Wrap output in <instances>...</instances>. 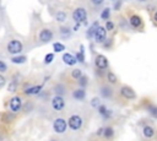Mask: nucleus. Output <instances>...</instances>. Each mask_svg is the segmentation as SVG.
<instances>
[{"instance_id":"21","label":"nucleus","mask_w":157,"mask_h":141,"mask_svg":"<svg viewBox=\"0 0 157 141\" xmlns=\"http://www.w3.org/2000/svg\"><path fill=\"white\" fill-rule=\"evenodd\" d=\"M75 58H76V60H77L78 63H83V61H85V53H83V45H81V49H80V51H77V53L75 54Z\"/></svg>"},{"instance_id":"16","label":"nucleus","mask_w":157,"mask_h":141,"mask_svg":"<svg viewBox=\"0 0 157 141\" xmlns=\"http://www.w3.org/2000/svg\"><path fill=\"white\" fill-rule=\"evenodd\" d=\"M72 96H74V98H75V99H77V101H82V99L85 98L86 93H85V90L78 88V90H75V91H74Z\"/></svg>"},{"instance_id":"40","label":"nucleus","mask_w":157,"mask_h":141,"mask_svg":"<svg viewBox=\"0 0 157 141\" xmlns=\"http://www.w3.org/2000/svg\"><path fill=\"white\" fill-rule=\"evenodd\" d=\"M4 85H5V77L0 75V87H1V86H4Z\"/></svg>"},{"instance_id":"29","label":"nucleus","mask_w":157,"mask_h":141,"mask_svg":"<svg viewBox=\"0 0 157 141\" xmlns=\"http://www.w3.org/2000/svg\"><path fill=\"white\" fill-rule=\"evenodd\" d=\"M147 109H148V112H150V114L152 115V116H155V118H157V107L156 105H148L147 107Z\"/></svg>"},{"instance_id":"36","label":"nucleus","mask_w":157,"mask_h":141,"mask_svg":"<svg viewBox=\"0 0 157 141\" xmlns=\"http://www.w3.org/2000/svg\"><path fill=\"white\" fill-rule=\"evenodd\" d=\"M91 104H92L93 107H98L101 103H99V99H98V98H93V99L91 101Z\"/></svg>"},{"instance_id":"8","label":"nucleus","mask_w":157,"mask_h":141,"mask_svg":"<svg viewBox=\"0 0 157 141\" xmlns=\"http://www.w3.org/2000/svg\"><path fill=\"white\" fill-rule=\"evenodd\" d=\"M94 64L99 70H104V69H107L109 66V61L104 55H97L96 60H94Z\"/></svg>"},{"instance_id":"22","label":"nucleus","mask_w":157,"mask_h":141,"mask_svg":"<svg viewBox=\"0 0 157 141\" xmlns=\"http://www.w3.org/2000/svg\"><path fill=\"white\" fill-rule=\"evenodd\" d=\"M109 17H110V9L109 7H104L102 10V12H101V18L107 21V20H109Z\"/></svg>"},{"instance_id":"12","label":"nucleus","mask_w":157,"mask_h":141,"mask_svg":"<svg viewBox=\"0 0 157 141\" xmlns=\"http://www.w3.org/2000/svg\"><path fill=\"white\" fill-rule=\"evenodd\" d=\"M63 61H64L66 65H69V66H74V65L77 63L75 55H72V54H70V53H64V55H63Z\"/></svg>"},{"instance_id":"9","label":"nucleus","mask_w":157,"mask_h":141,"mask_svg":"<svg viewBox=\"0 0 157 141\" xmlns=\"http://www.w3.org/2000/svg\"><path fill=\"white\" fill-rule=\"evenodd\" d=\"M10 109L12 110V112H18L20 109H21V107H22V102H21V98L20 97H17V96H15V97H12L11 99H10Z\"/></svg>"},{"instance_id":"24","label":"nucleus","mask_w":157,"mask_h":141,"mask_svg":"<svg viewBox=\"0 0 157 141\" xmlns=\"http://www.w3.org/2000/svg\"><path fill=\"white\" fill-rule=\"evenodd\" d=\"M113 135H114V130L112 128H104L103 129V136L105 139H110V137H113Z\"/></svg>"},{"instance_id":"23","label":"nucleus","mask_w":157,"mask_h":141,"mask_svg":"<svg viewBox=\"0 0 157 141\" xmlns=\"http://www.w3.org/2000/svg\"><path fill=\"white\" fill-rule=\"evenodd\" d=\"M55 20H56L58 22H64V21L66 20V12H64V11H58V12L55 13Z\"/></svg>"},{"instance_id":"13","label":"nucleus","mask_w":157,"mask_h":141,"mask_svg":"<svg viewBox=\"0 0 157 141\" xmlns=\"http://www.w3.org/2000/svg\"><path fill=\"white\" fill-rule=\"evenodd\" d=\"M98 112L102 114V116H103L104 119H108V118H110V115H112V110L107 109V107L103 105V104H99V105H98Z\"/></svg>"},{"instance_id":"32","label":"nucleus","mask_w":157,"mask_h":141,"mask_svg":"<svg viewBox=\"0 0 157 141\" xmlns=\"http://www.w3.org/2000/svg\"><path fill=\"white\" fill-rule=\"evenodd\" d=\"M101 92H102L103 97H109V96H110V90H109L108 87H103V88L101 90Z\"/></svg>"},{"instance_id":"41","label":"nucleus","mask_w":157,"mask_h":141,"mask_svg":"<svg viewBox=\"0 0 157 141\" xmlns=\"http://www.w3.org/2000/svg\"><path fill=\"white\" fill-rule=\"evenodd\" d=\"M102 134H103V128H101V129H99V130L97 131V135H99V136H101Z\"/></svg>"},{"instance_id":"37","label":"nucleus","mask_w":157,"mask_h":141,"mask_svg":"<svg viewBox=\"0 0 157 141\" xmlns=\"http://www.w3.org/2000/svg\"><path fill=\"white\" fill-rule=\"evenodd\" d=\"M16 88H17L16 82H11V83H10V87H9V91H13V90H16Z\"/></svg>"},{"instance_id":"17","label":"nucleus","mask_w":157,"mask_h":141,"mask_svg":"<svg viewBox=\"0 0 157 141\" xmlns=\"http://www.w3.org/2000/svg\"><path fill=\"white\" fill-rule=\"evenodd\" d=\"M142 132H144V136H145L146 139H152L153 135H155V130H153L151 126H148V125H146V126L144 128Z\"/></svg>"},{"instance_id":"14","label":"nucleus","mask_w":157,"mask_h":141,"mask_svg":"<svg viewBox=\"0 0 157 141\" xmlns=\"http://www.w3.org/2000/svg\"><path fill=\"white\" fill-rule=\"evenodd\" d=\"M42 90V85H38V86H32V87H28V88H25V93L26 94H38Z\"/></svg>"},{"instance_id":"15","label":"nucleus","mask_w":157,"mask_h":141,"mask_svg":"<svg viewBox=\"0 0 157 141\" xmlns=\"http://www.w3.org/2000/svg\"><path fill=\"white\" fill-rule=\"evenodd\" d=\"M59 32H60V37H61V38H65V39L70 38V36H71V29H70L67 26H63V27H60Z\"/></svg>"},{"instance_id":"31","label":"nucleus","mask_w":157,"mask_h":141,"mask_svg":"<svg viewBox=\"0 0 157 141\" xmlns=\"http://www.w3.org/2000/svg\"><path fill=\"white\" fill-rule=\"evenodd\" d=\"M55 91H56L58 96H61L63 93H65V88H64V87H61V85H58V86L55 87Z\"/></svg>"},{"instance_id":"33","label":"nucleus","mask_w":157,"mask_h":141,"mask_svg":"<svg viewBox=\"0 0 157 141\" xmlns=\"http://www.w3.org/2000/svg\"><path fill=\"white\" fill-rule=\"evenodd\" d=\"M123 5V0H114V5H113V7H114V10H119L120 9V6Z\"/></svg>"},{"instance_id":"10","label":"nucleus","mask_w":157,"mask_h":141,"mask_svg":"<svg viewBox=\"0 0 157 141\" xmlns=\"http://www.w3.org/2000/svg\"><path fill=\"white\" fill-rule=\"evenodd\" d=\"M129 25L132 28H139V27L142 26V18L139 15H131L129 17Z\"/></svg>"},{"instance_id":"7","label":"nucleus","mask_w":157,"mask_h":141,"mask_svg":"<svg viewBox=\"0 0 157 141\" xmlns=\"http://www.w3.org/2000/svg\"><path fill=\"white\" fill-rule=\"evenodd\" d=\"M52 107H53V109L54 110H61V109H64V107H65V101H64V98L61 97V96H55L53 99H52Z\"/></svg>"},{"instance_id":"26","label":"nucleus","mask_w":157,"mask_h":141,"mask_svg":"<svg viewBox=\"0 0 157 141\" xmlns=\"http://www.w3.org/2000/svg\"><path fill=\"white\" fill-rule=\"evenodd\" d=\"M81 75H82V71L80 69H74L72 72H71V77L75 78V80H78L81 77Z\"/></svg>"},{"instance_id":"42","label":"nucleus","mask_w":157,"mask_h":141,"mask_svg":"<svg viewBox=\"0 0 157 141\" xmlns=\"http://www.w3.org/2000/svg\"><path fill=\"white\" fill-rule=\"evenodd\" d=\"M153 20L157 22V11H156V12H155V15H153Z\"/></svg>"},{"instance_id":"25","label":"nucleus","mask_w":157,"mask_h":141,"mask_svg":"<svg viewBox=\"0 0 157 141\" xmlns=\"http://www.w3.org/2000/svg\"><path fill=\"white\" fill-rule=\"evenodd\" d=\"M87 83H88V77L86 75H81V77L78 78V85L81 87H85V86H87Z\"/></svg>"},{"instance_id":"28","label":"nucleus","mask_w":157,"mask_h":141,"mask_svg":"<svg viewBox=\"0 0 157 141\" xmlns=\"http://www.w3.org/2000/svg\"><path fill=\"white\" fill-rule=\"evenodd\" d=\"M54 58H55L54 53H48V54L44 56V64H50V63L54 60Z\"/></svg>"},{"instance_id":"3","label":"nucleus","mask_w":157,"mask_h":141,"mask_svg":"<svg viewBox=\"0 0 157 141\" xmlns=\"http://www.w3.org/2000/svg\"><path fill=\"white\" fill-rule=\"evenodd\" d=\"M93 38H94L96 43H99V44H102L107 39V29L104 28V26H99L98 25V27H97V29L94 32Z\"/></svg>"},{"instance_id":"6","label":"nucleus","mask_w":157,"mask_h":141,"mask_svg":"<svg viewBox=\"0 0 157 141\" xmlns=\"http://www.w3.org/2000/svg\"><path fill=\"white\" fill-rule=\"evenodd\" d=\"M66 128H67V124H66V121L64 120V119H61V118H58V119H55L54 120V124H53V129L58 132V134H61V132H64L65 130H66Z\"/></svg>"},{"instance_id":"34","label":"nucleus","mask_w":157,"mask_h":141,"mask_svg":"<svg viewBox=\"0 0 157 141\" xmlns=\"http://www.w3.org/2000/svg\"><path fill=\"white\" fill-rule=\"evenodd\" d=\"M6 70H7L6 63H4L2 60H0V72H4V71H6Z\"/></svg>"},{"instance_id":"20","label":"nucleus","mask_w":157,"mask_h":141,"mask_svg":"<svg viewBox=\"0 0 157 141\" xmlns=\"http://www.w3.org/2000/svg\"><path fill=\"white\" fill-rule=\"evenodd\" d=\"M53 49H54V53H61V51H64L65 45L63 43H60V42H54Z\"/></svg>"},{"instance_id":"4","label":"nucleus","mask_w":157,"mask_h":141,"mask_svg":"<svg viewBox=\"0 0 157 141\" xmlns=\"http://www.w3.org/2000/svg\"><path fill=\"white\" fill-rule=\"evenodd\" d=\"M67 125L72 130H78L82 126V119L78 115H72V116H70V119L67 121Z\"/></svg>"},{"instance_id":"44","label":"nucleus","mask_w":157,"mask_h":141,"mask_svg":"<svg viewBox=\"0 0 157 141\" xmlns=\"http://www.w3.org/2000/svg\"><path fill=\"white\" fill-rule=\"evenodd\" d=\"M112 1H114V0H112Z\"/></svg>"},{"instance_id":"43","label":"nucleus","mask_w":157,"mask_h":141,"mask_svg":"<svg viewBox=\"0 0 157 141\" xmlns=\"http://www.w3.org/2000/svg\"><path fill=\"white\" fill-rule=\"evenodd\" d=\"M139 1H146V0H139Z\"/></svg>"},{"instance_id":"30","label":"nucleus","mask_w":157,"mask_h":141,"mask_svg":"<svg viewBox=\"0 0 157 141\" xmlns=\"http://www.w3.org/2000/svg\"><path fill=\"white\" fill-rule=\"evenodd\" d=\"M107 78H108V81H109L110 83H115V82H117V76H115V74H113V72H108Z\"/></svg>"},{"instance_id":"2","label":"nucleus","mask_w":157,"mask_h":141,"mask_svg":"<svg viewBox=\"0 0 157 141\" xmlns=\"http://www.w3.org/2000/svg\"><path fill=\"white\" fill-rule=\"evenodd\" d=\"M72 18L77 23H86L87 21V11L83 7H77L72 12Z\"/></svg>"},{"instance_id":"39","label":"nucleus","mask_w":157,"mask_h":141,"mask_svg":"<svg viewBox=\"0 0 157 141\" xmlns=\"http://www.w3.org/2000/svg\"><path fill=\"white\" fill-rule=\"evenodd\" d=\"M80 26H81V23H77V22H76V23H75V26L72 27V29L76 32V31H78V29H80Z\"/></svg>"},{"instance_id":"19","label":"nucleus","mask_w":157,"mask_h":141,"mask_svg":"<svg viewBox=\"0 0 157 141\" xmlns=\"http://www.w3.org/2000/svg\"><path fill=\"white\" fill-rule=\"evenodd\" d=\"M11 61L15 64H23L27 61V56L26 55H17V56H12Z\"/></svg>"},{"instance_id":"11","label":"nucleus","mask_w":157,"mask_h":141,"mask_svg":"<svg viewBox=\"0 0 157 141\" xmlns=\"http://www.w3.org/2000/svg\"><path fill=\"white\" fill-rule=\"evenodd\" d=\"M120 94H121L124 98H128V99H134V98L136 97V94H135V92L132 91V88H130V87H128V86L121 87Z\"/></svg>"},{"instance_id":"27","label":"nucleus","mask_w":157,"mask_h":141,"mask_svg":"<svg viewBox=\"0 0 157 141\" xmlns=\"http://www.w3.org/2000/svg\"><path fill=\"white\" fill-rule=\"evenodd\" d=\"M104 28H105L107 31L112 32V31L115 28V25H114V22H113V21H109V20H107V22H105V25H104Z\"/></svg>"},{"instance_id":"38","label":"nucleus","mask_w":157,"mask_h":141,"mask_svg":"<svg viewBox=\"0 0 157 141\" xmlns=\"http://www.w3.org/2000/svg\"><path fill=\"white\" fill-rule=\"evenodd\" d=\"M103 1H104V0H91V2H92L93 5H101V4H103Z\"/></svg>"},{"instance_id":"1","label":"nucleus","mask_w":157,"mask_h":141,"mask_svg":"<svg viewBox=\"0 0 157 141\" xmlns=\"http://www.w3.org/2000/svg\"><path fill=\"white\" fill-rule=\"evenodd\" d=\"M6 49H7V51H9L10 54L16 55V54H18V53L22 51V49H23V44H22L18 39H11V40L7 43Z\"/></svg>"},{"instance_id":"35","label":"nucleus","mask_w":157,"mask_h":141,"mask_svg":"<svg viewBox=\"0 0 157 141\" xmlns=\"http://www.w3.org/2000/svg\"><path fill=\"white\" fill-rule=\"evenodd\" d=\"M119 26H120V28L123 29H126V26H128V22L125 21V20H120V23H119Z\"/></svg>"},{"instance_id":"18","label":"nucleus","mask_w":157,"mask_h":141,"mask_svg":"<svg viewBox=\"0 0 157 141\" xmlns=\"http://www.w3.org/2000/svg\"><path fill=\"white\" fill-rule=\"evenodd\" d=\"M97 27H98V22H97V21L93 22V25H91V26L88 27V29H87V38H93Z\"/></svg>"},{"instance_id":"5","label":"nucleus","mask_w":157,"mask_h":141,"mask_svg":"<svg viewBox=\"0 0 157 141\" xmlns=\"http://www.w3.org/2000/svg\"><path fill=\"white\" fill-rule=\"evenodd\" d=\"M53 37H54V34H53L52 29H49V28H43V29L39 32V40H40L42 43H48V42H50V40L53 39Z\"/></svg>"}]
</instances>
